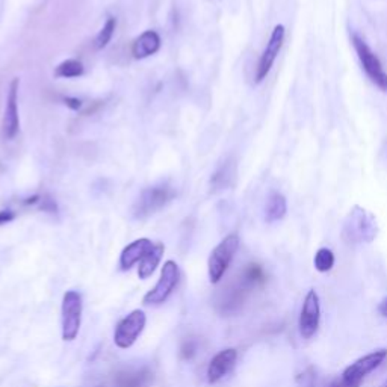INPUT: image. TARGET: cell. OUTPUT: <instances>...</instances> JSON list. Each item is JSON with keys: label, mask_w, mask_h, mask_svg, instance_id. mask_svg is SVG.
<instances>
[{"label": "cell", "mask_w": 387, "mask_h": 387, "mask_svg": "<svg viewBox=\"0 0 387 387\" xmlns=\"http://www.w3.org/2000/svg\"><path fill=\"white\" fill-rule=\"evenodd\" d=\"M236 360H238V351H236L234 348L220 351L209 363V368H208L209 383L215 384L221 381L224 377H227V375L233 371Z\"/></svg>", "instance_id": "12"}, {"label": "cell", "mask_w": 387, "mask_h": 387, "mask_svg": "<svg viewBox=\"0 0 387 387\" xmlns=\"http://www.w3.org/2000/svg\"><path fill=\"white\" fill-rule=\"evenodd\" d=\"M335 262H336V257H335V253H333L330 249H319L315 254V259H314V265H315V270L318 273H328L333 270V266H335Z\"/></svg>", "instance_id": "20"}, {"label": "cell", "mask_w": 387, "mask_h": 387, "mask_svg": "<svg viewBox=\"0 0 387 387\" xmlns=\"http://www.w3.org/2000/svg\"><path fill=\"white\" fill-rule=\"evenodd\" d=\"M351 42L354 49H356L359 61L362 64V69L364 70V73H367L369 81L381 91H387V73L383 69L380 58L375 55L372 49L367 44V41L360 38L357 34L351 35Z\"/></svg>", "instance_id": "4"}, {"label": "cell", "mask_w": 387, "mask_h": 387, "mask_svg": "<svg viewBox=\"0 0 387 387\" xmlns=\"http://www.w3.org/2000/svg\"><path fill=\"white\" fill-rule=\"evenodd\" d=\"M386 387H387V384H386Z\"/></svg>", "instance_id": "29"}, {"label": "cell", "mask_w": 387, "mask_h": 387, "mask_svg": "<svg viewBox=\"0 0 387 387\" xmlns=\"http://www.w3.org/2000/svg\"><path fill=\"white\" fill-rule=\"evenodd\" d=\"M117 28V20L115 18H107V21L105 23V26L100 29L99 34L95 37V47L102 50L105 49L107 44H109V41L114 37V32Z\"/></svg>", "instance_id": "22"}, {"label": "cell", "mask_w": 387, "mask_h": 387, "mask_svg": "<svg viewBox=\"0 0 387 387\" xmlns=\"http://www.w3.org/2000/svg\"><path fill=\"white\" fill-rule=\"evenodd\" d=\"M176 192L173 186L168 184H159L155 186L145 188L141 194H139L138 200L133 204L132 213L136 220H145L152 217L160 209H164L167 204L174 198Z\"/></svg>", "instance_id": "2"}, {"label": "cell", "mask_w": 387, "mask_h": 387, "mask_svg": "<svg viewBox=\"0 0 387 387\" xmlns=\"http://www.w3.org/2000/svg\"><path fill=\"white\" fill-rule=\"evenodd\" d=\"M82 74H83V66H82V62L78 59L64 61L55 70V76L64 78V79L79 78V76H82Z\"/></svg>", "instance_id": "19"}, {"label": "cell", "mask_w": 387, "mask_h": 387, "mask_svg": "<svg viewBox=\"0 0 387 387\" xmlns=\"http://www.w3.org/2000/svg\"><path fill=\"white\" fill-rule=\"evenodd\" d=\"M236 174V168H234V162L230 159L225 160V162L215 171L212 179H210V185L215 191H221V189H227L232 181L234 179Z\"/></svg>", "instance_id": "17"}, {"label": "cell", "mask_w": 387, "mask_h": 387, "mask_svg": "<svg viewBox=\"0 0 387 387\" xmlns=\"http://www.w3.org/2000/svg\"><path fill=\"white\" fill-rule=\"evenodd\" d=\"M13 220H14V213L11 212V210H2V212H0V225L6 224V222L13 221Z\"/></svg>", "instance_id": "24"}, {"label": "cell", "mask_w": 387, "mask_h": 387, "mask_svg": "<svg viewBox=\"0 0 387 387\" xmlns=\"http://www.w3.org/2000/svg\"><path fill=\"white\" fill-rule=\"evenodd\" d=\"M287 212V201L286 197L280 192H271L265 204V221L266 222H277L282 221L286 217Z\"/></svg>", "instance_id": "15"}, {"label": "cell", "mask_w": 387, "mask_h": 387, "mask_svg": "<svg viewBox=\"0 0 387 387\" xmlns=\"http://www.w3.org/2000/svg\"><path fill=\"white\" fill-rule=\"evenodd\" d=\"M386 357H387V350L384 348L375 350L367 354V356H363L359 360L351 363L350 367L343 371L340 380L348 387H360L362 381L367 379V375L377 369L386 360Z\"/></svg>", "instance_id": "6"}, {"label": "cell", "mask_w": 387, "mask_h": 387, "mask_svg": "<svg viewBox=\"0 0 387 387\" xmlns=\"http://www.w3.org/2000/svg\"><path fill=\"white\" fill-rule=\"evenodd\" d=\"M64 102H66V105L69 107H71V109H74V111H78L79 107H81V100H78V99H71V97H66V99H64Z\"/></svg>", "instance_id": "25"}, {"label": "cell", "mask_w": 387, "mask_h": 387, "mask_svg": "<svg viewBox=\"0 0 387 387\" xmlns=\"http://www.w3.org/2000/svg\"><path fill=\"white\" fill-rule=\"evenodd\" d=\"M62 339L74 340L82 324V297L76 290H67L62 298Z\"/></svg>", "instance_id": "5"}, {"label": "cell", "mask_w": 387, "mask_h": 387, "mask_svg": "<svg viewBox=\"0 0 387 387\" xmlns=\"http://www.w3.org/2000/svg\"><path fill=\"white\" fill-rule=\"evenodd\" d=\"M319 322H321L319 295L315 289H310L303 301V307H301V311H299L298 327H299L301 338L306 340L314 338L318 333Z\"/></svg>", "instance_id": "8"}, {"label": "cell", "mask_w": 387, "mask_h": 387, "mask_svg": "<svg viewBox=\"0 0 387 387\" xmlns=\"http://www.w3.org/2000/svg\"><path fill=\"white\" fill-rule=\"evenodd\" d=\"M153 242L147 239V238H141V239H136L133 241L132 244H129L126 249L123 250L121 256H120V266L123 271H127L131 270V268L141 262L144 259V256L153 249Z\"/></svg>", "instance_id": "13"}, {"label": "cell", "mask_w": 387, "mask_h": 387, "mask_svg": "<svg viewBox=\"0 0 387 387\" xmlns=\"http://www.w3.org/2000/svg\"><path fill=\"white\" fill-rule=\"evenodd\" d=\"M285 35H286V29L283 25H277L273 32L270 41H268V44L262 53V56L257 62V69H256V82L261 83L266 79L268 74H270L274 62L278 56V53H280L283 42H285Z\"/></svg>", "instance_id": "10"}, {"label": "cell", "mask_w": 387, "mask_h": 387, "mask_svg": "<svg viewBox=\"0 0 387 387\" xmlns=\"http://www.w3.org/2000/svg\"><path fill=\"white\" fill-rule=\"evenodd\" d=\"M379 234L377 220L374 215L360 206H354L343 224L342 238L347 244H371Z\"/></svg>", "instance_id": "1"}, {"label": "cell", "mask_w": 387, "mask_h": 387, "mask_svg": "<svg viewBox=\"0 0 387 387\" xmlns=\"http://www.w3.org/2000/svg\"><path fill=\"white\" fill-rule=\"evenodd\" d=\"M238 249H239V236L234 233L225 236V238L217 246H215L213 251L209 256V262H208L210 283L213 285L218 283L224 277Z\"/></svg>", "instance_id": "3"}, {"label": "cell", "mask_w": 387, "mask_h": 387, "mask_svg": "<svg viewBox=\"0 0 387 387\" xmlns=\"http://www.w3.org/2000/svg\"><path fill=\"white\" fill-rule=\"evenodd\" d=\"M162 254H164V245L155 244L153 249L144 256V259L141 261V263H139V270H138L139 278L145 280V278H148L156 271L160 259H162Z\"/></svg>", "instance_id": "16"}, {"label": "cell", "mask_w": 387, "mask_h": 387, "mask_svg": "<svg viewBox=\"0 0 387 387\" xmlns=\"http://www.w3.org/2000/svg\"><path fill=\"white\" fill-rule=\"evenodd\" d=\"M330 387H348V386L345 383H343L340 379H338V380H335V381H333L330 384Z\"/></svg>", "instance_id": "27"}, {"label": "cell", "mask_w": 387, "mask_h": 387, "mask_svg": "<svg viewBox=\"0 0 387 387\" xmlns=\"http://www.w3.org/2000/svg\"><path fill=\"white\" fill-rule=\"evenodd\" d=\"M379 311H380V315H381V316L387 318V298H384V299L381 301V303H380Z\"/></svg>", "instance_id": "26"}, {"label": "cell", "mask_w": 387, "mask_h": 387, "mask_svg": "<svg viewBox=\"0 0 387 387\" xmlns=\"http://www.w3.org/2000/svg\"><path fill=\"white\" fill-rule=\"evenodd\" d=\"M18 85L20 81L16 78L9 85V91L6 97V106H5V115L2 121V133L5 139H13L20 127V118H18Z\"/></svg>", "instance_id": "11"}, {"label": "cell", "mask_w": 387, "mask_h": 387, "mask_svg": "<svg viewBox=\"0 0 387 387\" xmlns=\"http://www.w3.org/2000/svg\"><path fill=\"white\" fill-rule=\"evenodd\" d=\"M299 387H315V372L314 368H307L298 379Z\"/></svg>", "instance_id": "23"}, {"label": "cell", "mask_w": 387, "mask_h": 387, "mask_svg": "<svg viewBox=\"0 0 387 387\" xmlns=\"http://www.w3.org/2000/svg\"><path fill=\"white\" fill-rule=\"evenodd\" d=\"M94 387H103V386H94Z\"/></svg>", "instance_id": "28"}, {"label": "cell", "mask_w": 387, "mask_h": 387, "mask_svg": "<svg viewBox=\"0 0 387 387\" xmlns=\"http://www.w3.org/2000/svg\"><path fill=\"white\" fill-rule=\"evenodd\" d=\"M179 277H180V271H179L177 263L173 262V261L165 262V265L162 268V273H160L159 282L144 297V304H147V306H159V304L165 303L167 298L171 294H173L174 287L177 286Z\"/></svg>", "instance_id": "7"}, {"label": "cell", "mask_w": 387, "mask_h": 387, "mask_svg": "<svg viewBox=\"0 0 387 387\" xmlns=\"http://www.w3.org/2000/svg\"><path fill=\"white\" fill-rule=\"evenodd\" d=\"M265 271L261 265L257 263H250L246 265V268L244 270V274H242V282L245 286H257V285H262L265 282Z\"/></svg>", "instance_id": "21"}, {"label": "cell", "mask_w": 387, "mask_h": 387, "mask_svg": "<svg viewBox=\"0 0 387 387\" xmlns=\"http://www.w3.org/2000/svg\"><path fill=\"white\" fill-rule=\"evenodd\" d=\"M148 369H136V371H124L118 374L115 380L118 387H144L150 381Z\"/></svg>", "instance_id": "18"}, {"label": "cell", "mask_w": 387, "mask_h": 387, "mask_svg": "<svg viewBox=\"0 0 387 387\" xmlns=\"http://www.w3.org/2000/svg\"><path fill=\"white\" fill-rule=\"evenodd\" d=\"M160 49V37L156 30H145L139 35L132 46V55L136 59H144L155 55Z\"/></svg>", "instance_id": "14"}, {"label": "cell", "mask_w": 387, "mask_h": 387, "mask_svg": "<svg viewBox=\"0 0 387 387\" xmlns=\"http://www.w3.org/2000/svg\"><path fill=\"white\" fill-rule=\"evenodd\" d=\"M145 314L143 310H133L132 314H129L120 324H118L115 335H114V342L118 348H131L136 339L141 335L144 327H145Z\"/></svg>", "instance_id": "9"}]
</instances>
